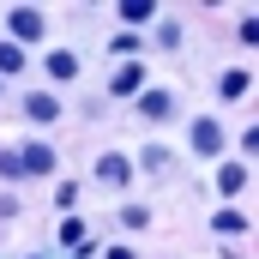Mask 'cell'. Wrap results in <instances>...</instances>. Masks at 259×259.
I'll return each instance as SVG.
<instances>
[{
  "label": "cell",
  "mask_w": 259,
  "mask_h": 259,
  "mask_svg": "<svg viewBox=\"0 0 259 259\" xmlns=\"http://www.w3.org/2000/svg\"><path fill=\"white\" fill-rule=\"evenodd\" d=\"M24 66V49L18 42H0V72H18Z\"/></svg>",
  "instance_id": "cell-13"
},
{
  "label": "cell",
  "mask_w": 259,
  "mask_h": 259,
  "mask_svg": "<svg viewBox=\"0 0 259 259\" xmlns=\"http://www.w3.org/2000/svg\"><path fill=\"white\" fill-rule=\"evenodd\" d=\"M61 247H66V253H91V235H84L78 217H66V223H61Z\"/></svg>",
  "instance_id": "cell-6"
},
{
  "label": "cell",
  "mask_w": 259,
  "mask_h": 259,
  "mask_svg": "<svg viewBox=\"0 0 259 259\" xmlns=\"http://www.w3.org/2000/svg\"><path fill=\"white\" fill-rule=\"evenodd\" d=\"M24 115H30V121H55V115H61V103H55L49 91H30V97H24Z\"/></svg>",
  "instance_id": "cell-5"
},
{
  "label": "cell",
  "mask_w": 259,
  "mask_h": 259,
  "mask_svg": "<svg viewBox=\"0 0 259 259\" xmlns=\"http://www.w3.org/2000/svg\"><path fill=\"white\" fill-rule=\"evenodd\" d=\"M211 229H217V235H241V229H247V217H241V211H217V223H211Z\"/></svg>",
  "instance_id": "cell-12"
},
{
  "label": "cell",
  "mask_w": 259,
  "mask_h": 259,
  "mask_svg": "<svg viewBox=\"0 0 259 259\" xmlns=\"http://www.w3.org/2000/svg\"><path fill=\"white\" fill-rule=\"evenodd\" d=\"M139 84H145V72H139V66H121V72H115V97H133V91H139Z\"/></svg>",
  "instance_id": "cell-9"
},
{
  "label": "cell",
  "mask_w": 259,
  "mask_h": 259,
  "mask_svg": "<svg viewBox=\"0 0 259 259\" xmlns=\"http://www.w3.org/2000/svg\"><path fill=\"white\" fill-rule=\"evenodd\" d=\"M12 36H18V49H24V42H36V36H42V12L12 6Z\"/></svg>",
  "instance_id": "cell-1"
},
{
  "label": "cell",
  "mask_w": 259,
  "mask_h": 259,
  "mask_svg": "<svg viewBox=\"0 0 259 259\" xmlns=\"http://www.w3.org/2000/svg\"><path fill=\"white\" fill-rule=\"evenodd\" d=\"M193 151L217 157V151H223V127H217V121H193Z\"/></svg>",
  "instance_id": "cell-3"
},
{
  "label": "cell",
  "mask_w": 259,
  "mask_h": 259,
  "mask_svg": "<svg viewBox=\"0 0 259 259\" xmlns=\"http://www.w3.org/2000/svg\"><path fill=\"white\" fill-rule=\"evenodd\" d=\"M49 78H78V55L72 49H55L49 55Z\"/></svg>",
  "instance_id": "cell-8"
},
{
  "label": "cell",
  "mask_w": 259,
  "mask_h": 259,
  "mask_svg": "<svg viewBox=\"0 0 259 259\" xmlns=\"http://www.w3.org/2000/svg\"><path fill=\"white\" fill-rule=\"evenodd\" d=\"M18 169H24V175H49V169H55V151H49V145H24V151H18Z\"/></svg>",
  "instance_id": "cell-2"
},
{
  "label": "cell",
  "mask_w": 259,
  "mask_h": 259,
  "mask_svg": "<svg viewBox=\"0 0 259 259\" xmlns=\"http://www.w3.org/2000/svg\"><path fill=\"white\" fill-rule=\"evenodd\" d=\"M121 18H127V24H139V18H151V0H127V6H121Z\"/></svg>",
  "instance_id": "cell-14"
},
{
  "label": "cell",
  "mask_w": 259,
  "mask_h": 259,
  "mask_svg": "<svg viewBox=\"0 0 259 259\" xmlns=\"http://www.w3.org/2000/svg\"><path fill=\"white\" fill-rule=\"evenodd\" d=\"M97 175H103V181H115V187H127V181H133V163L121 157V151H109V157L97 163Z\"/></svg>",
  "instance_id": "cell-4"
},
{
  "label": "cell",
  "mask_w": 259,
  "mask_h": 259,
  "mask_svg": "<svg viewBox=\"0 0 259 259\" xmlns=\"http://www.w3.org/2000/svg\"><path fill=\"white\" fill-rule=\"evenodd\" d=\"M247 84H253L247 72H223V78H217V91H223V97H247Z\"/></svg>",
  "instance_id": "cell-11"
},
{
  "label": "cell",
  "mask_w": 259,
  "mask_h": 259,
  "mask_svg": "<svg viewBox=\"0 0 259 259\" xmlns=\"http://www.w3.org/2000/svg\"><path fill=\"white\" fill-rule=\"evenodd\" d=\"M247 187V163H223L217 169V193H241Z\"/></svg>",
  "instance_id": "cell-7"
},
{
  "label": "cell",
  "mask_w": 259,
  "mask_h": 259,
  "mask_svg": "<svg viewBox=\"0 0 259 259\" xmlns=\"http://www.w3.org/2000/svg\"><path fill=\"white\" fill-rule=\"evenodd\" d=\"M0 175H24L18 169V151H0Z\"/></svg>",
  "instance_id": "cell-15"
},
{
  "label": "cell",
  "mask_w": 259,
  "mask_h": 259,
  "mask_svg": "<svg viewBox=\"0 0 259 259\" xmlns=\"http://www.w3.org/2000/svg\"><path fill=\"white\" fill-rule=\"evenodd\" d=\"M139 109H145L151 121H163V115H169V91H145V97H139Z\"/></svg>",
  "instance_id": "cell-10"
}]
</instances>
